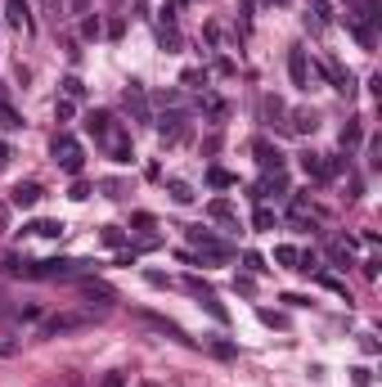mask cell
<instances>
[{"label": "cell", "mask_w": 382, "mask_h": 387, "mask_svg": "<svg viewBox=\"0 0 382 387\" xmlns=\"http://www.w3.org/2000/svg\"><path fill=\"white\" fill-rule=\"evenodd\" d=\"M306 28H310V32H324L328 28V0H310V10H306Z\"/></svg>", "instance_id": "10"}, {"label": "cell", "mask_w": 382, "mask_h": 387, "mask_svg": "<svg viewBox=\"0 0 382 387\" xmlns=\"http://www.w3.org/2000/svg\"><path fill=\"white\" fill-rule=\"evenodd\" d=\"M252 226H257V230H270V226H275V212H270V208H261L257 217H252Z\"/></svg>", "instance_id": "31"}, {"label": "cell", "mask_w": 382, "mask_h": 387, "mask_svg": "<svg viewBox=\"0 0 382 387\" xmlns=\"http://www.w3.org/2000/svg\"><path fill=\"white\" fill-rule=\"evenodd\" d=\"M189 244L198 248V252L216 257V261H225V257H234V248H229V244H220V239H216V235H207V230H189Z\"/></svg>", "instance_id": "3"}, {"label": "cell", "mask_w": 382, "mask_h": 387, "mask_svg": "<svg viewBox=\"0 0 382 387\" xmlns=\"http://www.w3.org/2000/svg\"><path fill=\"white\" fill-rule=\"evenodd\" d=\"M184 288H189V293H193V297H207V293H211L207 284H202V279H193V275H189V279H184Z\"/></svg>", "instance_id": "34"}, {"label": "cell", "mask_w": 382, "mask_h": 387, "mask_svg": "<svg viewBox=\"0 0 382 387\" xmlns=\"http://www.w3.org/2000/svg\"><path fill=\"white\" fill-rule=\"evenodd\" d=\"M167 189H171V199H176V203H193V189L184 185V180H171Z\"/></svg>", "instance_id": "24"}, {"label": "cell", "mask_w": 382, "mask_h": 387, "mask_svg": "<svg viewBox=\"0 0 382 387\" xmlns=\"http://www.w3.org/2000/svg\"><path fill=\"white\" fill-rule=\"evenodd\" d=\"M54 117H59V122H67V117H72V99H59V104H54Z\"/></svg>", "instance_id": "36"}, {"label": "cell", "mask_w": 382, "mask_h": 387, "mask_svg": "<svg viewBox=\"0 0 382 387\" xmlns=\"http://www.w3.org/2000/svg\"><path fill=\"white\" fill-rule=\"evenodd\" d=\"M5 162H10V144L0 140V167H5Z\"/></svg>", "instance_id": "41"}, {"label": "cell", "mask_w": 382, "mask_h": 387, "mask_svg": "<svg viewBox=\"0 0 382 387\" xmlns=\"http://www.w3.org/2000/svg\"><path fill=\"white\" fill-rule=\"evenodd\" d=\"M50 158H54L59 167L67 171V176H76V171H81V162H86V153H81V144H76L72 135H54V144H50Z\"/></svg>", "instance_id": "2"}, {"label": "cell", "mask_w": 382, "mask_h": 387, "mask_svg": "<svg viewBox=\"0 0 382 387\" xmlns=\"http://www.w3.org/2000/svg\"><path fill=\"white\" fill-rule=\"evenodd\" d=\"M261 324H270V329H284V315H279V311H261Z\"/></svg>", "instance_id": "35"}, {"label": "cell", "mask_w": 382, "mask_h": 387, "mask_svg": "<svg viewBox=\"0 0 382 387\" xmlns=\"http://www.w3.org/2000/svg\"><path fill=\"white\" fill-rule=\"evenodd\" d=\"M288 126H293L297 135H306V131H315V113H306V108H297V113H293V122H288Z\"/></svg>", "instance_id": "19"}, {"label": "cell", "mask_w": 382, "mask_h": 387, "mask_svg": "<svg viewBox=\"0 0 382 387\" xmlns=\"http://www.w3.org/2000/svg\"><path fill=\"white\" fill-rule=\"evenodd\" d=\"M104 244H108V248H122V230L108 226V230H104Z\"/></svg>", "instance_id": "37"}, {"label": "cell", "mask_w": 382, "mask_h": 387, "mask_svg": "<svg viewBox=\"0 0 382 387\" xmlns=\"http://www.w3.org/2000/svg\"><path fill=\"white\" fill-rule=\"evenodd\" d=\"M86 131L99 135V140H108V135H113V117H108V113H90L86 117Z\"/></svg>", "instance_id": "15"}, {"label": "cell", "mask_w": 382, "mask_h": 387, "mask_svg": "<svg viewBox=\"0 0 382 387\" xmlns=\"http://www.w3.org/2000/svg\"><path fill=\"white\" fill-rule=\"evenodd\" d=\"M351 37H355V41H360V46H373V32H369V28H364V23H351Z\"/></svg>", "instance_id": "33"}, {"label": "cell", "mask_w": 382, "mask_h": 387, "mask_svg": "<svg viewBox=\"0 0 382 387\" xmlns=\"http://www.w3.org/2000/svg\"><path fill=\"white\" fill-rule=\"evenodd\" d=\"M86 315H54V320H45V338H59V333H72V329H86Z\"/></svg>", "instance_id": "6"}, {"label": "cell", "mask_w": 382, "mask_h": 387, "mask_svg": "<svg viewBox=\"0 0 382 387\" xmlns=\"http://www.w3.org/2000/svg\"><path fill=\"white\" fill-rule=\"evenodd\" d=\"M0 126H23V122H19V113L10 108V99H5V90H0Z\"/></svg>", "instance_id": "21"}, {"label": "cell", "mask_w": 382, "mask_h": 387, "mask_svg": "<svg viewBox=\"0 0 382 387\" xmlns=\"http://www.w3.org/2000/svg\"><path fill=\"white\" fill-rule=\"evenodd\" d=\"M351 144H360V122H346L342 126V149H351Z\"/></svg>", "instance_id": "30"}, {"label": "cell", "mask_w": 382, "mask_h": 387, "mask_svg": "<svg viewBox=\"0 0 382 387\" xmlns=\"http://www.w3.org/2000/svg\"><path fill=\"white\" fill-rule=\"evenodd\" d=\"M5 19L14 23V28H28V0H5Z\"/></svg>", "instance_id": "16"}, {"label": "cell", "mask_w": 382, "mask_h": 387, "mask_svg": "<svg viewBox=\"0 0 382 387\" xmlns=\"http://www.w3.org/2000/svg\"><path fill=\"white\" fill-rule=\"evenodd\" d=\"M158 46H162V50H180V32H176V28H162V32H158Z\"/></svg>", "instance_id": "25"}, {"label": "cell", "mask_w": 382, "mask_h": 387, "mask_svg": "<svg viewBox=\"0 0 382 387\" xmlns=\"http://www.w3.org/2000/svg\"><path fill=\"white\" fill-rule=\"evenodd\" d=\"M126 108H131V113L140 117V122H149V99H144V90H140V86H131V90H126Z\"/></svg>", "instance_id": "13"}, {"label": "cell", "mask_w": 382, "mask_h": 387, "mask_svg": "<svg viewBox=\"0 0 382 387\" xmlns=\"http://www.w3.org/2000/svg\"><path fill=\"white\" fill-rule=\"evenodd\" d=\"M284 302H288V306H310V297H301V293H284Z\"/></svg>", "instance_id": "39"}, {"label": "cell", "mask_w": 382, "mask_h": 387, "mask_svg": "<svg viewBox=\"0 0 382 387\" xmlns=\"http://www.w3.org/2000/svg\"><path fill=\"white\" fill-rule=\"evenodd\" d=\"M95 270V261H72V257H50V261H36L28 266L23 261L14 275H32V279H59V275H90Z\"/></svg>", "instance_id": "1"}, {"label": "cell", "mask_w": 382, "mask_h": 387, "mask_svg": "<svg viewBox=\"0 0 382 387\" xmlns=\"http://www.w3.org/2000/svg\"><path fill=\"white\" fill-rule=\"evenodd\" d=\"M63 95H67V99H81V95H86L81 77H63Z\"/></svg>", "instance_id": "29"}, {"label": "cell", "mask_w": 382, "mask_h": 387, "mask_svg": "<svg viewBox=\"0 0 382 387\" xmlns=\"http://www.w3.org/2000/svg\"><path fill=\"white\" fill-rule=\"evenodd\" d=\"M158 131H162V140H180V135H184V117L180 113L162 117V126H158Z\"/></svg>", "instance_id": "18"}, {"label": "cell", "mask_w": 382, "mask_h": 387, "mask_svg": "<svg viewBox=\"0 0 382 387\" xmlns=\"http://www.w3.org/2000/svg\"><path fill=\"white\" fill-rule=\"evenodd\" d=\"M252 153H257V162H261V167H266V171H284V153H279L275 144L257 140V144H252Z\"/></svg>", "instance_id": "7"}, {"label": "cell", "mask_w": 382, "mask_h": 387, "mask_svg": "<svg viewBox=\"0 0 382 387\" xmlns=\"http://www.w3.org/2000/svg\"><path fill=\"white\" fill-rule=\"evenodd\" d=\"M319 68H324V77L333 81V90H342V95H355V77L346 72L342 63H333V59H328V63H319Z\"/></svg>", "instance_id": "5"}, {"label": "cell", "mask_w": 382, "mask_h": 387, "mask_svg": "<svg viewBox=\"0 0 382 387\" xmlns=\"http://www.w3.org/2000/svg\"><path fill=\"white\" fill-rule=\"evenodd\" d=\"M10 203H14V208H23V212L36 208V203H41V185H32V180H28V185H14Z\"/></svg>", "instance_id": "8"}, {"label": "cell", "mask_w": 382, "mask_h": 387, "mask_svg": "<svg viewBox=\"0 0 382 387\" xmlns=\"http://www.w3.org/2000/svg\"><path fill=\"white\" fill-rule=\"evenodd\" d=\"M108 153H113V162H131V140L126 135H108Z\"/></svg>", "instance_id": "17"}, {"label": "cell", "mask_w": 382, "mask_h": 387, "mask_svg": "<svg viewBox=\"0 0 382 387\" xmlns=\"http://www.w3.org/2000/svg\"><path fill=\"white\" fill-rule=\"evenodd\" d=\"M275 261H279V266H293V270H297L301 252H297V248H275Z\"/></svg>", "instance_id": "26"}, {"label": "cell", "mask_w": 382, "mask_h": 387, "mask_svg": "<svg viewBox=\"0 0 382 387\" xmlns=\"http://www.w3.org/2000/svg\"><path fill=\"white\" fill-rule=\"evenodd\" d=\"M81 293H86V297H95V302H117V293H113V288H108V284L104 279H81Z\"/></svg>", "instance_id": "12"}, {"label": "cell", "mask_w": 382, "mask_h": 387, "mask_svg": "<svg viewBox=\"0 0 382 387\" xmlns=\"http://www.w3.org/2000/svg\"><path fill=\"white\" fill-rule=\"evenodd\" d=\"M202 306H207V315H211V320H220V324L229 320V311H225V306L216 302V293H207V297H202Z\"/></svg>", "instance_id": "20"}, {"label": "cell", "mask_w": 382, "mask_h": 387, "mask_svg": "<svg viewBox=\"0 0 382 387\" xmlns=\"http://www.w3.org/2000/svg\"><path fill=\"white\" fill-rule=\"evenodd\" d=\"M207 180H211L216 189H229V185H234V176H229L225 167H211V171H207Z\"/></svg>", "instance_id": "27"}, {"label": "cell", "mask_w": 382, "mask_h": 387, "mask_svg": "<svg viewBox=\"0 0 382 387\" xmlns=\"http://www.w3.org/2000/svg\"><path fill=\"white\" fill-rule=\"evenodd\" d=\"M243 266H248V270H266V257H261V252H243Z\"/></svg>", "instance_id": "32"}, {"label": "cell", "mask_w": 382, "mask_h": 387, "mask_svg": "<svg viewBox=\"0 0 382 387\" xmlns=\"http://www.w3.org/2000/svg\"><path fill=\"white\" fill-rule=\"evenodd\" d=\"M288 77H293V86L310 90V59H306V50H288Z\"/></svg>", "instance_id": "4"}, {"label": "cell", "mask_w": 382, "mask_h": 387, "mask_svg": "<svg viewBox=\"0 0 382 387\" xmlns=\"http://www.w3.org/2000/svg\"><path fill=\"white\" fill-rule=\"evenodd\" d=\"M207 212H211V217H216V221H234V208H229V203H225V199H216V203H207Z\"/></svg>", "instance_id": "28"}, {"label": "cell", "mask_w": 382, "mask_h": 387, "mask_svg": "<svg viewBox=\"0 0 382 387\" xmlns=\"http://www.w3.org/2000/svg\"><path fill=\"white\" fill-rule=\"evenodd\" d=\"M301 171L310 180H328V162H324V153H301Z\"/></svg>", "instance_id": "11"}, {"label": "cell", "mask_w": 382, "mask_h": 387, "mask_svg": "<svg viewBox=\"0 0 382 387\" xmlns=\"http://www.w3.org/2000/svg\"><path fill=\"white\" fill-rule=\"evenodd\" d=\"M63 221H32L28 226V235H41V239H63Z\"/></svg>", "instance_id": "14"}, {"label": "cell", "mask_w": 382, "mask_h": 387, "mask_svg": "<svg viewBox=\"0 0 382 387\" xmlns=\"http://www.w3.org/2000/svg\"><path fill=\"white\" fill-rule=\"evenodd\" d=\"M149 324H153V329H162V333H171V338H184V329H180V324L162 320V315H149Z\"/></svg>", "instance_id": "23"}, {"label": "cell", "mask_w": 382, "mask_h": 387, "mask_svg": "<svg viewBox=\"0 0 382 387\" xmlns=\"http://www.w3.org/2000/svg\"><path fill=\"white\" fill-rule=\"evenodd\" d=\"M104 387H126V378H122V374H108V378H104Z\"/></svg>", "instance_id": "40"}, {"label": "cell", "mask_w": 382, "mask_h": 387, "mask_svg": "<svg viewBox=\"0 0 382 387\" xmlns=\"http://www.w3.org/2000/svg\"><path fill=\"white\" fill-rule=\"evenodd\" d=\"M319 284H324L328 293H337V297H346V284H342V279H337V275H324V270H319ZM346 302H351V297H346Z\"/></svg>", "instance_id": "22"}, {"label": "cell", "mask_w": 382, "mask_h": 387, "mask_svg": "<svg viewBox=\"0 0 382 387\" xmlns=\"http://www.w3.org/2000/svg\"><path fill=\"white\" fill-rule=\"evenodd\" d=\"M288 194V180H284V171H275V176H266L257 185V199H284Z\"/></svg>", "instance_id": "9"}, {"label": "cell", "mask_w": 382, "mask_h": 387, "mask_svg": "<svg viewBox=\"0 0 382 387\" xmlns=\"http://www.w3.org/2000/svg\"><path fill=\"white\" fill-rule=\"evenodd\" d=\"M72 199H76V203L90 199V185H86V180H76V185H72Z\"/></svg>", "instance_id": "38"}]
</instances>
